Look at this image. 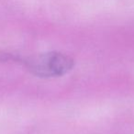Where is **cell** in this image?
Returning <instances> with one entry per match:
<instances>
[{
	"mask_svg": "<svg viewBox=\"0 0 134 134\" xmlns=\"http://www.w3.org/2000/svg\"><path fill=\"white\" fill-rule=\"evenodd\" d=\"M25 65L36 75L61 76L74 67V60L61 52H47L25 60Z\"/></svg>",
	"mask_w": 134,
	"mask_h": 134,
	"instance_id": "6da1fadb",
	"label": "cell"
}]
</instances>
